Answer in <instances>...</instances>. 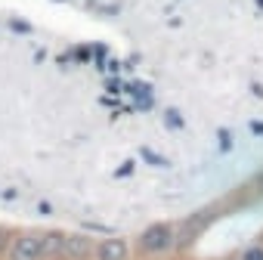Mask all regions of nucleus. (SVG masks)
<instances>
[{
  "label": "nucleus",
  "instance_id": "obj_2",
  "mask_svg": "<svg viewBox=\"0 0 263 260\" xmlns=\"http://www.w3.org/2000/svg\"><path fill=\"white\" fill-rule=\"evenodd\" d=\"M41 235H16L10 245V260H41Z\"/></svg>",
  "mask_w": 263,
  "mask_h": 260
},
{
  "label": "nucleus",
  "instance_id": "obj_1",
  "mask_svg": "<svg viewBox=\"0 0 263 260\" xmlns=\"http://www.w3.org/2000/svg\"><path fill=\"white\" fill-rule=\"evenodd\" d=\"M171 248H177V226H171V223H152L140 235V251H146V254H161Z\"/></svg>",
  "mask_w": 263,
  "mask_h": 260
},
{
  "label": "nucleus",
  "instance_id": "obj_4",
  "mask_svg": "<svg viewBox=\"0 0 263 260\" xmlns=\"http://www.w3.org/2000/svg\"><path fill=\"white\" fill-rule=\"evenodd\" d=\"M41 251L44 257H56V254H65V235L59 229H50L41 235Z\"/></svg>",
  "mask_w": 263,
  "mask_h": 260
},
{
  "label": "nucleus",
  "instance_id": "obj_6",
  "mask_svg": "<svg viewBox=\"0 0 263 260\" xmlns=\"http://www.w3.org/2000/svg\"><path fill=\"white\" fill-rule=\"evenodd\" d=\"M241 260H263V245H251L241 251Z\"/></svg>",
  "mask_w": 263,
  "mask_h": 260
},
{
  "label": "nucleus",
  "instance_id": "obj_5",
  "mask_svg": "<svg viewBox=\"0 0 263 260\" xmlns=\"http://www.w3.org/2000/svg\"><path fill=\"white\" fill-rule=\"evenodd\" d=\"M65 254H68V257L84 260V257H90V254H93V242H90V238H84V235H68V238H65Z\"/></svg>",
  "mask_w": 263,
  "mask_h": 260
},
{
  "label": "nucleus",
  "instance_id": "obj_3",
  "mask_svg": "<svg viewBox=\"0 0 263 260\" xmlns=\"http://www.w3.org/2000/svg\"><path fill=\"white\" fill-rule=\"evenodd\" d=\"M96 257L99 260H124L127 257V242L124 238H105L96 248Z\"/></svg>",
  "mask_w": 263,
  "mask_h": 260
}]
</instances>
